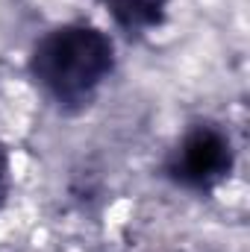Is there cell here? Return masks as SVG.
<instances>
[{
    "mask_svg": "<svg viewBox=\"0 0 250 252\" xmlns=\"http://www.w3.org/2000/svg\"><path fill=\"white\" fill-rule=\"evenodd\" d=\"M115 67V44L94 24H62L44 32L30 56L36 85L62 109H83L94 100Z\"/></svg>",
    "mask_w": 250,
    "mask_h": 252,
    "instance_id": "6da1fadb",
    "label": "cell"
},
{
    "mask_svg": "<svg viewBox=\"0 0 250 252\" xmlns=\"http://www.w3.org/2000/svg\"><path fill=\"white\" fill-rule=\"evenodd\" d=\"M236 164V150L230 132L215 124H197L168 156V176L186 190H212L221 185Z\"/></svg>",
    "mask_w": 250,
    "mask_h": 252,
    "instance_id": "7a4b0ae2",
    "label": "cell"
},
{
    "mask_svg": "<svg viewBox=\"0 0 250 252\" xmlns=\"http://www.w3.org/2000/svg\"><path fill=\"white\" fill-rule=\"evenodd\" d=\"M103 3L112 12L115 24L126 32H135V35L156 30L165 18V9H168V0H103Z\"/></svg>",
    "mask_w": 250,
    "mask_h": 252,
    "instance_id": "3957f363",
    "label": "cell"
},
{
    "mask_svg": "<svg viewBox=\"0 0 250 252\" xmlns=\"http://www.w3.org/2000/svg\"><path fill=\"white\" fill-rule=\"evenodd\" d=\"M9 182H12V164H9L6 150L0 147V208H3V202L9 196Z\"/></svg>",
    "mask_w": 250,
    "mask_h": 252,
    "instance_id": "277c9868",
    "label": "cell"
}]
</instances>
